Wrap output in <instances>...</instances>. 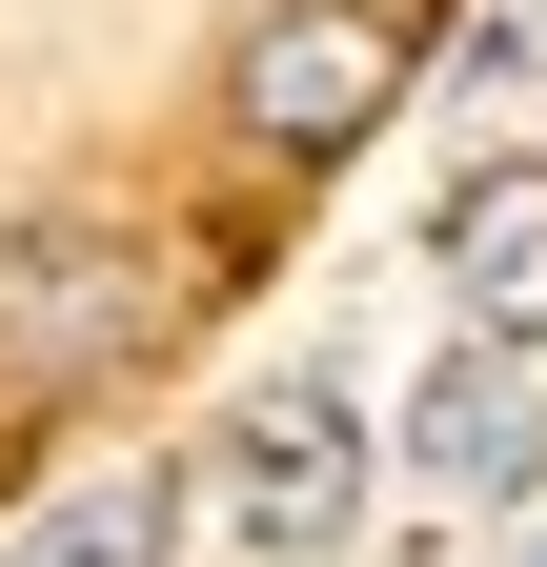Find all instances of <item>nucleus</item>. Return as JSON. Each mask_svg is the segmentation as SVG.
Listing matches in <instances>:
<instances>
[{
	"instance_id": "nucleus-1",
	"label": "nucleus",
	"mask_w": 547,
	"mask_h": 567,
	"mask_svg": "<svg viewBox=\"0 0 547 567\" xmlns=\"http://www.w3.org/2000/svg\"><path fill=\"white\" fill-rule=\"evenodd\" d=\"M163 344V224L143 203H21L0 224V385H122Z\"/></svg>"
},
{
	"instance_id": "nucleus-2",
	"label": "nucleus",
	"mask_w": 547,
	"mask_h": 567,
	"mask_svg": "<svg viewBox=\"0 0 547 567\" xmlns=\"http://www.w3.org/2000/svg\"><path fill=\"white\" fill-rule=\"evenodd\" d=\"M385 102H405V21L385 0H264L224 41V142L244 163H345Z\"/></svg>"
},
{
	"instance_id": "nucleus-3",
	"label": "nucleus",
	"mask_w": 547,
	"mask_h": 567,
	"mask_svg": "<svg viewBox=\"0 0 547 567\" xmlns=\"http://www.w3.org/2000/svg\"><path fill=\"white\" fill-rule=\"evenodd\" d=\"M224 507H244V567H324L365 507V405L345 385H264L224 425Z\"/></svg>"
},
{
	"instance_id": "nucleus-4",
	"label": "nucleus",
	"mask_w": 547,
	"mask_h": 567,
	"mask_svg": "<svg viewBox=\"0 0 547 567\" xmlns=\"http://www.w3.org/2000/svg\"><path fill=\"white\" fill-rule=\"evenodd\" d=\"M426 264H446V344H547V142H507V163H466L446 183V224H426Z\"/></svg>"
},
{
	"instance_id": "nucleus-5",
	"label": "nucleus",
	"mask_w": 547,
	"mask_h": 567,
	"mask_svg": "<svg viewBox=\"0 0 547 567\" xmlns=\"http://www.w3.org/2000/svg\"><path fill=\"white\" fill-rule=\"evenodd\" d=\"M405 466H426L446 507H527V486H547V405H527L507 344H446V365L405 385Z\"/></svg>"
},
{
	"instance_id": "nucleus-6",
	"label": "nucleus",
	"mask_w": 547,
	"mask_h": 567,
	"mask_svg": "<svg viewBox=\"0 0 547 567\" xmlns=\"http://www.w3.org/2000/svg\"><path fill=\"white\" fill-rule=\"evenodd\" d=\"M0 567H183V466H82Z\"/></svg>"
},
{
	"instance_id": "nucleus-7",
	"label": "nucleus",
	"mask_w": 547,
	"mask_h": 567,
	"mask_svg": "<svg viewBox=\"0 0 547 567\" xmlns=\"http://www.w3.org/2000/svg\"><path fill=\"white\" fill-rule=\"evenodd\" d=\"M527 567H547V547H527Z\"/></svg>"
}]
</instances>
